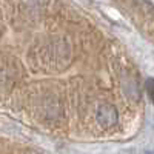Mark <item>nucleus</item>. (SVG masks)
<instances>
[{
  "mask_svg": "<svg viewBox=\"0 0 154 154\" xmlns=\"http://www.w3.org/2000/svg\"><path fill=\"white\" fill-rule=\"evenodd\" d=\"M97 122L102 126H105V128L116 125L117 123V109H116L112 105H109V103L102 105L97 109Z\"/></svg>",
  "mask_w": 154,
  "mask_h": 154,
  "instance_id": "obj_2",
  "label": "nucleus"
},
{
  "mask_svg": "<svg viewBox=\"0 0 154 154\" xmlns=\"http://www.w3.org/2000/svg\"><path fill=\"white\" fill-rule=\"evenodd\" d=\"M146 86H148V96H149V99H152V79H148L146 80Z\"/></svg>",
  "mask_w": 154,
  "mask_h": 154,
  "instance_id": "obj_4",
  "label": "nucleus"
},
{
  "mask_svg": "<svg viewBox=\"0 0 154 154\" xmlns=\"http://www.w3.org/2000/svg\"><path fill=\"white\" fill-rule=\"evenodd\" d=\"M123 89H125V93L128 94V97H131L134 100H139L140 97V89L136 83L134 79H131V77H128V79L123 80Z\"/></svg>",
  "mask_w": 154,
  "mask_h": 154,
  "instance_id": "obj_3",
  "label": "nucleus"
},
{
  "mask_svg": "<svg viewBox=\"0 0 154 154\" xmlns=\"http://www.w3.org/2000/svg\"><path fill=\"white\" fill-rule=\"evenodd\" d=\"M71 57V51L66 42L56 40L48 43L42 51V59L49 68H63Z\"/></svg>",
  "mask_w": 154,
  "mask_h": 154,
  "instance_id": "obj_1",
  "label": "nucleus"
}]
</instances>
